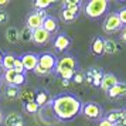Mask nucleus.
<instances>
[{"label":"nucleus","instance_id":"f257e3e1","mask_svg":"<svg viewBox=\"0 0 126 126\" xmlns=\"http://www.w3.org/2000/svg\"><path fill=\"white\" fill-rule=\"evenodd\" d=\"M54 116L61 122L75 119L82 110V102L72 94H60L51 101Z\"/></svg>","mask_w":126,"mask_h":126},{"label":"nucleus","instance_id":"f03ea898","mask_svg":"<svg viewBox=\"0 0 126 126\" xmlns=\"http://www.w3.org/2000/svg\"><path fill=\"white\" fill-rule=\"evenodd\" d=\"M109 7L108 0H91L85 4V14L89 18H99Z\"/></svg>","mask_w":126,"mask_h":126},{"label":"nucleus","instance_id":"7ed1b4c3","mask_svg":"<svg viewBox=\"0 0 126 126\" xmlns=\"http://www.w3.org/2000/svg\"><path fill=\"white\" fill-rule=\"evenodd\" d=\"M81 113L85 116L86 119H91V120H101L103 119V110L102 106L98 105L96 102H88L85 105H82V110Z\"/></svg>","mask_w":126,"mask_h":126},{"label":"nucleus","instance_id":"20e7f679","mask_svg":"<svg viewBox=\"0 0 126 126\" xmlns=\"http://www.w3.org/2000/svg\"><path fill=\"white\" fill-rule=\"evenodd\" d=\"M123 29V24L119 20V16H118V12H112L109 13L105 21H103V31L105 33H116L119 30Z\"/></svg>","mask_w":126,"mask_h":126},{"label":"nucleus","instance_id":"39448f33","mask_svg":"<svg viewBox=\"0 0 126 126\" xmlns=\"http://www.w3.org/2000/svg\"><path fill=\"white\" fill-rule=\"evenodd\" d=\"M47 17V14L44 10H40V12H34V13H30L29 16H27V21H26V26L30 27V29L33 30H38L43 27V23H44V18Z\"/></svg>","mask_w":126,"mask_h":126},{"label":"nucleus","instance_id":"423d86ee","mask_svg":"<svg viewBox=\"0 0 126 126\" xmlns=\"http://www.w3.org/2000/svg\"><path fill=\"white\" fill-rule=\"evenodd\" d=\"M57 63H58L57 57L52 55V54H48V52L41 54L40 57H38V67H41L43 69L48 71L50 74H51L52 71H55V68H57Z\"/></svg>","mask_w":126,"mask_h":126},{"label":"nucleus","instance_id":"0eeeda50","mask_svg":"<svg viewBox=\"0 0 126 126\" xmlns=\"http://www.w3.org/2000/svg\"><path fill=\"white\" fill-rule=\"evenodd\" d=\"M77 68V60L71 55H65V57L60 58L57 63V68H55V74H61L64 71H75Z\"/></svg>","mask_w":126,"mask_h":126},{"label":"nucleus","instance_id":"6e6552de","mask_svg":"<svg viewBox=\"0 0 126 126\" xmlns=\"http://www.w3.org/2000/svg\"><path fill=\"white\" fill-rule=\"evenodd\" d=\"M38 54L35 52H26L24 55H21V63L26 71H34L38 65Z\"/></svg>","mask_w":126,"mask_h":126},{"label":"nucleus","instance_id":"1a4fd4ad","mask_svg":"<svg viewBox=\"0 0 126 126\" xmlns=\"http://www.w3.org/2000/svg\"><path fill=\"white\" fill-rule=\"evenodd\" d=\"M50 38H51V34H50L48 31H46L43 27L33 31V43H34V44H37V46L47 44V43L50 41Z\"/></svg>","mask_w":126,"mask_h":126},{"label":"nucleus","instance_id":"9d476101","mask_svg":"<svg viewBox=\"0 0 126 126\" xmlns=\"http://www.w3.org/2000/svg\"><path fill=\"white\" fill-rule=\"evenodd\" d=\"M118 82H119L118 77H116L115 74L108 72V74H103L102 82H101V88H102L105 92H108V91H110V89H112V88L118 84Z\"/></svg>","mask_w":126,"mask_h":126},{"label":"nucleus","instance_id":"9b49d317","mask_svg":"<svg viewBox=\"0 0 126 126\" xmlns=\"http://www.w3.org/2000/svg\"><path fill=\"white\" fill-rule=\"evenodd\" d=\"M106 95H108V98H110V99H116V98L125 96L126 95V82H120L119 81L110 91L106 92Z\"/></svg>","mask_w":126,"mask_h":126},{"label":"nucleus","instance_id":"f8f14e48","mask_svg":"<svg viewBox=\"0 0 126 126\" xmlns=\"http://www.w3.org/2000/svg\"><path fill=\"white\" fill-rule=\"evenodd\" d=\"M4 37H6V41L12 46H16L20 43V30L17 27H9L4 33Z\"/></svg>","mask_w":126,"mask_h":126},{"label":"nucleus","instance_id":"ddd939ff","mask_svg":"<svg viewBox=\"0 0 126 126\" xmlns=\"http://www.w3.org/2000/svg\"><path fill=\"white\" fill-rule=\"evenodd\" d=\"M91 52L96 57H101L105 54V40L102 37H95L91 46Z\"/></svg>","mask_w":126,"mask_h":126},{"label":"nucleus","instance_id":"4468645a","mask_svg":"<svg viewBox=\"0 0 126 126\" xmlns=\"http://www.w3.org/2000/svg\"><path fill=\"white\" fill-rule=\"evenodd\" d=\"M69 44H71V38H69L68 35L67 34H58L57 38H55V43H54V47H55L57 51L63 52L69 47Z\"/></svg>","mask_w":126,"mask_h":126},{"label":"nucleus","instance_id":"2eb2a0df","mask_svg":"<svg viewBox=\"0 0 126 126\" xmlns=\"http://www.w3.org/2000/svg\"><path fill=\"white\" fill-rule=\"evenodd\" d=\"M4 125L6 126H24V122H23V118H21L20 113L10 112L4 118Z\"/></svg>","mask_w":126,"mask_h":126},{"label":"nucleus","instance_id":"dca6fc26","mask_svg":"<svg viewBox=\"0 0 126 126\" xmlns=\"http://www.w3.org/2000/svg\"><path fill=\"white\" fill-rule=\"evenodd\" d=\"M81 7H82V1L79 0H64L63 1V10H69L78 16L81 14Z\"/></svg>","mask_w":126,"mask_h":126},{"label":"nucleus","instance_id":"f3484780","mask_svg":"<svg viewBox=\"0 0 126 126\" xmlns=\"http://www.w3.org/2000/svg\"><path fill=\"white\" fill-rule=\"evenodd\" d=\"M43 29L46 31H48L50 34H52V33H55L58 30V21L54 17H51V16H47L44 18V23H43Z\"/></svg>","mask_w":126,"mask_h":126},{"label":"nucleus","instance_id":"a211bd4d","mask_svg":"<svg viewBox=\"0 0 126 126\" xmlns=\"http://www.w3.org/2000/svg\"><path fill=\"white\" fill-rule=\"evenodd\" d=\"M51 96L48 95V92L46 91H38L37 94H35V102L38 103V106H46V105H48V103H51Z\"/></svg>","mask_w":126,"mask_h":126},{"label":"nucleus","instance_id":"6ab92c4d","mask_svg":"<svg viewBox=\"0 0 126 126\" xmlns=\"http://www.w3.org/2000/svg\"><path fill=\"white\" fill-rule=\"evenodd\" d=\"M120 115H122V109H110L108 113L105 115V119L109 120L110 123L116 125V122H118V119L120 118Z\"/></svg>","mask_w":126,"mask_h":126},{"label":"nucleus","instance_id":"aec40b11","mask_svg":"<svg viewBox=\"0 0 126 126\" xmlns=\"http://www.w3.org/2000/svg\"><path fill=\"white\" fill-rule=\"evenodd\" d=\"M14 61H16V57L13 55V54H4V58H3V63H1V67L3 69H13L14 67Z\"/></svg>","mask_w":126,"mask_h":126},{"label":"nucleus","instance_id":"412c9836","mask_svg":"<svg viewBox=\"0 0 126 126\" xmlns=\"http://www.w3.org/2000/svg\"><path fill=\"white\" fill-rule=\"evenodd\" d=\"M115 52H118V44L115 43L113 40H105V54H108V55H112Z\"/></svg>","mask_w":126,"mask_h":126},{"label":"nucleus","instance_id":"4be33fe9","mask_svg":"<svg viewBox=\"0 0 126 126\" xmlns=\"http://www.w3.org/2000/svg\"><path fill=\"white\" fill-rule=\"evenodd\" d=\"M35 94H37V92L33 91V89H27V91L21 92L18 98H20L24 103H26V102H31V101H35Z\"/></svg>","mask_w":126,"mask_h":126},{"label":"nucleus","instance_id":"5701e85b","mask_svg":"<svg viewBox=\"0 0 126 126\" xmlns=\"http://www.w3.org/2000/svg\"><path fill=\"white\" fill-rule=\"evenodd\" d=\"M20 40L24 41V43H30V41H33V30L26 26V27L20 31Z\"/></svg>","mask_w":126,"mask_h":126},{"label":"nucleus","instance_id":"b1692460","mask_svg":"<svg viewBox=\"0 0 126 126\" xmlns=\"http://www.w3.org/2000/svg\"><path fill=\"white\" fill-rule=\"evenodd\" d=\"M78 17H79L78 14L69 12V10H63V12H61V18H63L65 23H74Z\"/></svg>","mask_w":126,"mask_h":126},{"label":"nucleus","instance_id":"393cba45","mask_svg":"<svg viewBox=\"0 0 126 126\" xmlns=\"http://www.w3.org/2000/svg\"><path fill=\"white\" fill-rule=\"evenodd\" d=\"M91 71H92V78H94V81H92V85H94V86H101L103 72H102V71H99V69H96V68H92Z\"/></svg>","mask_w":126,"mask_h":126},{"label":"nucleus","instance_id":"a878e982","mask_svg":"<svg viewBox=\"0 0 126 126\" xmlns=\"http://www.w3.org/2000/svg\"><path fill=\"white\" fill-rule=\"evenodd\" d=\"M6 95H7V98H10V99H17V98L20 96V91H18L17 86H14V85H7V88H6Z\"/></svg>","mask_w":126,"mask_h":126},{"label":"nucleus","instance_id":"bb28decb","mask_svg":"<svg viewBox=\"0 0 126 126\" xmlns=\"http://www.w3.org/2000/svg\"><path fill=\"white\" fill-rule=\"evenodd\" d=\"M38 103L35 102V101H31V102H26L24 103V110L27 112V113H37L38 112Z\"/></svg>","mask_w":126,"mask_h":126},{"label":"nucleus","instance_id":"cd10ccee","mask_svg":"<svg viewBox=\"0 0 126 126\" xmlns=\"http://www.w3.org/2000/svg\"><path fill=\"white\" fill-rule=\"evenodd\" d=\"M52 4V0H37L33 6L37 9V12H40V10H44L46 12L47 7H50Z\"/></svg>","mask_w":126,"mask_h":126},{"label":"nucleus","instance_id":"c85d7f7f","mask_svg":"<svg viewBox=\"0 0 126 126\" xmlns=\"http://www.w3.org/2000/svg\"><path fill=\"white\" fill-rule=\"evenodd\" d=\"M16 75H17V72H16L14 69H9V71H4V81H6L9 85H12L13 81H14V78H16Z\"/></svg>","mask_w":126,"mask_h":126},{"label":"nucleus","instance_id":"c756f323","mask_svg":"<svg viewBox=\"0 0 126 126\" xmlns=\"http://www.w3.org/2000/svg\"><path fill=\"white\" fill-rule=\"evenodd\" d=\"M13 69H14L17 74H24V72H26V69H24V67H23V63H21V58L16 57V61H14V67H13Z\"/></svg>","mask_w":126,"mask_h":126},{"label":"nucleus","instance_id":"7c9ffc66","mask_svg":"<svg viewBox=\"0 0 126 126\" xmlns=\"http://www.w3.org/2000/svg\"><path fill=\"white\" fill-rule=\"evenodd\" d=\"M24 84H26V75H24V74H17L12 85H14V86H17V88H18V86L24 85Z\"/></svg>","mask_w":126,"mask_h":126},{"label":"nucleus","instance_id":"2f4dec72","mask_svg":"<svg viewBox=\"0 0 126 126\" xmlns=\"http://www.w3.org/2000/svg\"><path fill=\"white\" fill-rule=\"evenodd\" d=\"M72 81H74L75 84H78V85L84 84V82H85V74H84L82 71H78V72H75V75H74V78H72Z\"/></svg>","mask_w":126,"mask_h":126},{"label":"nucleus","instance_id":"473e14b6","mask_svg":"<svg viewBox=\"0 0 126 126\" xmlns=\"http://www.w3.org/2000/svg\"><path fill=\"white\" fill-rule=\"evenodd\" d=\"M75 72H77V71H64V72H61V74H60V77H61V79L71 81L72 78H74Z\"/></svg>","mask_w":126,"mask_h":126},{"label":"nucleus","instance_id":"72a5a7b5","mask_svg":"<svg viewBox=\"0 0 126 126\" xmlns=\"http://www.w3.org/2000/svg\"><path fill=\"white\" fill-rule=\"evenodd\" d=\"M118 16H119V20L122 21L123 27H125V26H126V7L120 9L119 12H118Z\"/></svg>","mask_w":126,"mask_h":126},{"label":"nucleus","instance_id":"f704fd0d","mask_svg":"<svg viewBox=\"0 0 126 126\" xmlns=\"http://www.w3.org/2000/svg\"><path fill=\"white\" fill-rule=\"evenodd\" d=\"M9 20V14H7L6 10H0V24H4L7 23Z\"/></svg>","mask_w":126,"mask_h":126},{"label":"nucleus","instance_id":"c9c22d12","mask_svg":"<svg viewBox=\"0 0 126 126\" xmlns=\"http://www.w3.org/2000/svg\"><path fill=\"white\" fill-rule=\"evenodd\" d=\"M116 126H126V116H125V113H123V109H122L120 118L118 119V122H116Z\"/></svg>","mask_w":126,"mask_h":126},{"label":"nucleus","instance_id":"e433bc0d","mask_svg":"<svg viewBox=\"0 0 126 126\" xmlns=\"http://www.w3.org/2000/svg\"><path fill=\"white\" fill-rule=\"evenodd\" d=\"M34 72H35L37 75H40V77H44V75H50V72H48V71L43 69L41 67H38V65H37V68L34 69Z\"/></svg>","mask_w":126,"mask_h":126},{"label":"nucleus","instance_id":"4c0bfd02","mask_svg":"<svg viewBox=\"0 0 126 126\" xmlns=\"http://www.w3.org/2000/svg\"><path fill=\"white\" fill-rule=\"evenodd\" d=\"M96 126H116V125H113V123H110L109 120H106L105 118L103 119H101L99 122H98V125Z\"/></svg>","mask_w":126,"mask_h":126},{"label":"nucleus","instance_id":"58836bf2","mask_svg":"<svg viewBox=\"0 0 126 126\" xmlns=\"http://www.w3.org/2000/svg\"><path fill=\"white\" fill-rule=\"evenodd\" d=\"M120 40L123 41V43H126V26L122 29V31H120Z\"/></svg>","mask_w":126,"mask_h":126},{"label":"nucleus","instance_id":"ea45409f","mask_svg":"<svg viewBox=\"0 0 126 126\" xmlns=\"http://www.w3.org/2000/svg\"><path fill=\"white\" fill-rule=\"evenodd\" d=\"M10 1L9 0H0V7H4V6H7Z\"/></svg>","mask_w":126,"mask_h":126},{"label":"nucleus","instance_id":"a19ab883","mask_svg":"<svg viewBox=\"0 0 126 126\" xmlns=\"http://www.w3.org/2000/svg\"><path fill=\"white\" fill-rule=\"evenodd\" d=\"M61 84H63V86H64V88H68V86H69V81L61 79Z\"/></svg>","mask_w":126,"mask_h":126},{"label":"nucleus","instance_id":"79ce46f5","mask_svg":"<svg viewBox=\"0 0 126 126\" xmlns=\"http://www.w3.org/2000/svg\"><path fill=\"white\" fill-rule=\"evenodd\" d=\"M3 58H4V54L0 51V67H1V63H3Z\"/></svg>","mask_w":126,"mask_h":126},{"label":"nucleus","instance_id":"37998d69","mask_svg":"<svg viewBox=\"0 0 126 126\" xmlns=\"http://www.w3.org/2000/svg\"><path fill=\"white\" fill-rule=\"evenodd\" d=\"M1 122H4V118H3V112L0 110V125H1Z\"/></svg>","mask_w":126,"mask_h":126},{"label":"nucleus","instance_id":"c03bdc74","mask_svg":"<svg viewBox=\"0 0 126 126\" xmlns=\"http://www.w3.org/2000/svg\"><path fill=\"white\" fill-rule=\"evenodd\" d=\"M123 113H125V116H126V108H125V109H123Z\"/></svg>","mask_w":126,"mask_h":126}]
</instances>
